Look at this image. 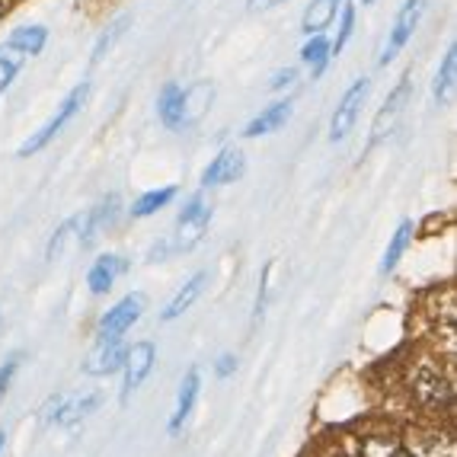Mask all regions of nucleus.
<instances>
[{"label": "nucleus", "mask_w": 457, "mask_h": 457, "mask_svg": "<svg viewBox=\"0 0 457 457\" xmlns=\"http://www.w3.org/2000/svg\"><path fill=\"white\" fill-rule=\"evenodd\" d=\"M125 269H129V262H125L119 253H106V256H99V260L90 266V272H87V288H90V295L93 297L109 295V291L115 288V282L125 275Z\"/></svg>", "instance_id": "nucleus-15"}, {"label": "nucleus", "mask_w": 457, "mask_h": 457, "mask_svg": "<svg viewBox=\"0 0 457 457\" xmlns=\"http://www.w3.org/2000/svg\"><path fill=\"white\" fill-rule=\"evenodd\" d=\"M339 7H343V0H311V7L301 16V32L317 36V32L329 29V23L339 16Z\"/></svg>", "instance_id": "nucleus-18"}, {"label": "nucleus", "mask_w": 457, "mask_h": 457, "mask_svg": "<svg viewBox=\"0 0 457 457\" xmlns=\"http://www.w3.org/2000/svg\"><path fill=\"white\" fill-rule=\"evenodd\" d=\"M410 93H412V84H410V74L400 77V84L390 90V96L384 99V106L378 109V115H374L371 122V135H368V145L365 151H374V147L381 145L384 137H390L396 131V125H400V119H403L406 106H410Z\"/></svg>", "instance_id": "nucleus-5"}, {"label": "nucleus", "mask_w": 457, "mask_h": 457, "mask_svg": "<svg viewBox=\"0 0 457 457\" xmlns=\"http://www.w3.org/2000/svg\"><path fill=\"white\" fill-rule=\"evenodd\" d=\"M176 186H163V189H151L145 192V195H137L135 198V205L129 208L131 218H151V214H157L161 208H167L170 202L176 198Z\"/></svg>", "instance_id": "nucleus-24"}, {"label": "nucleus", "mask_w": 457, "mask_h": 457, "mask_svg": "<svg viewBox=\"0 0 457 457\" xmlns=\"http://www.w3.org/2000/svg\"><path fill=\"white\" fill-rule=\"evenodd\" d=\"M23 368V352H10L7 361L0 365V403H4V396H7V390L13 387V378L16 371Z\"/></svg>", "instance_id": "nucleus-30"}, {"label": "nucleus", "mask_w": 457, "mask_h": 457, "mask_svg": "<svg viewBox=\"0 0 457 457\" xmlns=\"http://www.w3.org/2000/svg\"><path fill=\"white\" fill-rule=\"evenodd\" d=\"M87 99H90V84H77L74 90L68 93V96L62 99V106L54 109V115L48 119L46 125L38 131H32L29 137H26L23 145H20V151H16V157H32V154H38V151H46L48 145H52L54 137L62 135L64 129H68L71 122H74L77 115L84 112V106H87Z\"/></svg>", "instance_id": "nucleus-4"}, {"label": "nucleus", "mask_w": 457, "mask_h": 457, "mask_svg": "<svg viewBox=\"0 0 457 457\" xmlns=\"http://www.w3.org/2000/svg\"><path fill=\"white\" fill-rule=\"evenodd\" d=\"M246 173V157L237 147H224L205 170H202V179L198 183L212 189V186H228V183H237L240 176Z\"/></svg>", "instance_id": "nucleus-13"}, {"label": "nucleus", "mask_w": 457, "mask_h": 457, "mask_svg": "<svg viewBox=\"0 0 457 457\" xmlns=\"http://www.w3.org/2000/svg\"><path fill=\"white\" fill-rule=\"evenodd\" d=\"M272 269H275V262H269L266 266V272H262V278H260V295H256V307H253V320H262V313H266V304H269V288H272Z\"/></svg>", "instance_id": "nucleus-32"}, {"label": "nucleus", "mask_w": 457, "mask_h": 457, "mask_svg": "<svg viewBox=\"0 0 457 457\" xmlns=\"http://www.w3.org/2000/svg\"><path fill=\"white\" fill-rule=\"evenodd\" d=\"M74 230H77V218H71V221H64L62 228L54 230L52 240H48V250H46L48 260H58V256H62V253H64V244H68V237L74 234Z\"/></svg>", "instance_id": "nucleus-31"}, {"label": "nucleus", "mask_w": 457, "mask_h": 457, "mask_svg": "<svg viewBox=\"0 0 457 457\" xmlns=\"http://www.w3.org/2000/svg\"><path fill=\"white\" fill-rule=\"evenodd\" d=\"M368 93H371V80H368V77H359V80L343 93L333 119H329V141H333V145L336 141H345L349 131L355 129V122H359V115H361V106L368 103Z\"/></svg>", "instance_id": "nucleus-8"}, {"label": "nucleus", "mask_w": 457, "mask_h": 457, "mask_svg": "<svg viewBox=\"0 0 457 457\" xmlns=\"http://www.w3.org/2000/svg\"><path fill=\"white\" fill-rule=\"evenodd\" d=\"M154 365H157V345L154 343H135L125 352V365H122V403H129L131 394H135L141 384L151 378Z\"/></svg>", "instance_id": "nucleus-11"}, {"label": "nucleus", "mask_w": 457, "mask_h": 457, "mask_svg": "<svg viewBox=\"0 0 457 457\" xmlns=\"http://www.w3.org/2000/svg\"><path fill=\"white\" fill-rule=\"evenodd\" d=\"M454 77H457V46L451 42L448 52H445L442 64H438V74H435L432 80V96L438 106H445L451 96V90H454Z\"/></svg>", "instance_id": "nucleus-22"}, {"label": "nucleus", "mask_w": 457, "mask_h": 457, "mask_svg": "<svg viewBox=\"0 0 457 457\" xmlns=\"http://www.w3.org/2000/svg\"><path fill=\"white\" fill-rule=\"evenodd\" d=\"M129 26H131V13L115 16L112 23H109L106 29H103V36L96 38V46H93V58H90V62H93V64L103 62V58H106V54L115 48V42H119V38H122L125 32H129Z\"/></svg>", "instance_id": "nucleus-25"}, {"label": "nucleus", "mask_w": 457, "mask_h": 457, "mask_svg": "<svg viewBox=\"0 0 457 457\" xmlns=\"http://www.w3.org/2000/svg\"><path fill=\"white\" fill-rule=\"evenodd\" d=\"M343 23H339V36L329 42L333 46V54H339L345 46H349V38H352V32H355V4L352 0H343Z\"/></svg>", "instance_id": "nucleus-28"}, {"label": "nucleus", "mask_w": 457, "mask_h": 457, "mask_svg": "<svg viewBox=\"0 0 457 457\" xmlns=\"http://www.w3.org/2000/svg\"><path fill=\"white\" fill-rule=\"evenodd\" d=\"M147 311V295L145 291H131L119 304L109 307L96 323V339H122L131 327H135Z\"/></svg>", "instance_id": "nucleus-6"}, {"label": "nucleus", "mask_w": 457, "mask_h": 457, "mask_svg": "<svg viewBox=\"0 0 457 457\" xmlns=\"http://www.w3.org/2000/svg\"><path fill=\"white\" fill-rule=\"evenodd\" d=\"M205 288H208V272L202 269V272H195L189 278V282L183 285V288L176 291L173 297H170V304L161 311V323H173V320H179L186 311H192L195 307V301L202 295H205Z\"/></svg>", "instance_id": "nucleus-16"}, {"label": "nucleus", "mask_w": 457, "mask_h": 457, "mask_svg": "<svg viewBox=\"0 0 457 457\" xmlns=\"http://www.w3.org/2000/svg\"><path fill=\"white\" fill-rule=\"evenodd\" d=\"M410 457H457L454 428L445 426L442 420H416L400 428Z\"/></svg>", "instance_id": "nucleus-3"}, {"label": "nucleus", "mask_w": 457, "mask_h": 457, "mask_svg": "<svg viewBox=\"0 0 457 457\" xmlns=\"http://www.w3.org/2000/svg\"><path fill=\"white\" fill-rule=\"evenodd\" d=\"M352 457H410L400 428H365L345 438Z\"/></svg>", "instance_id": "nucleus-7"}, {"label": "nucleus", "mask_w": 457, "mask_h": 457, "mask_svg": "<svg viewBox=\"0 0 457 457\" xmlns=\"http://www.w3.org/2000/svg\"><path fill=\"white\" fill-rule=\"evenodd\" d=\"M48 42V29L46 26H20V29L10 32L7 46L10 52L23 54V58H36V54H42V48H46Z\"/></svg>", "instance_id": "nucleus-19"}, {"label": "nucleus", "mask_w": 457, "mask_h": 457, "mask_svg": "<svg viewBox=\"0 0 457 457\" xmlns=\"http://www.w3.org/2000/svg\"><path fill=\"white\" fill-rule=\"evenodd\" d=\"M20 68H23V54L10 52V48H0V93L10 90V84L16 80Z\"/></svg>", "instance_id": "nucleus-27"}, {"label": "nucleus", "mask_w": 457, "mask_h": 457, "mask_svg": "<svg viewBox=\"0 0 457 457\" xmlns=\"http://www.w3.org/2000/svg\"><path fill=\"white\" fill-rule=\"evenodd\" d=\"M212 214H214V205L205 198V192L189 195L186 208L179 212V218H176V230L170 234L167 244L157 246L161 256H170V253H186V250H192V246L202 244L205 234H208V228H212Z\"/></svg>", "instance_id": "nucleus-2"}, {"label": "nucleus", "mask_w": 457, "mask_h": 457, "mask_svg": "<svg viewBox=\"0 0 457 457\" xmlns=\"http://www.w3.org/2000/svg\"><path fill=\"white\" fill-rule=\"evenodd\" d=\"M317 457H352V454H349V445H345V438H339V442L327 445V448H323Z\"/></svg>", "instance_id": "nucleus-35"}, {"label": "nucleus", "mask_w": 457, "mask_h": 457, "mask_svg": "<svg viewBox=\"0 0 457 457\" xmlns=\"http://www.w3.org/2000/svg\"><path fill=\"white\" fill-rule=\"evenodd\" d=\"M403 387L410 394V403L422 412V420H442L445 412L454 410V378L451 368L445 371L435 359L410 361L403 374Z\"/></svg>", "instance_id": "nucleus-1"}, {"label": "nucleus", "mask_w": 457, "mask_h": 457, "mask_svg": "<svg viewBox=\"0 0 457 457\" xmlns=\"http://www.w3.org/2000/svg\"><path fill=\"white\" fill-rule=\"evenodd\" d=\"M237 371V355H221V359L214 361V374L218 378H230Z\"/></svg>", "instance_id": "nucleus-33"}, {"label": "nucleus", "mask_w": 457, "mask_h": 457, "mask_svg": "<svg viewBox=\"0 0 457 457\" xmlns=\"http://www.w3.org/2000/svg\"><path fill=\"white\" fill-rule=\"evenodd\" d=\"M71 394H52L42 403V410H38V420H42V426H62V416H64V406H68Z\"/></svg>", "instance_id": "nucleus-29"}, {"label": "nucleus", "mask_w": 457, "mask_h": 457, "mask_svg": "<svg viewBox=\"0 0 457 457\" xmlns=\"http://www.w3.org/2000/svg\"><path fill=\"white\" fill-rule=\"evenodd\" d=\"M198 394H202V371L198 368H189L179 384V394H176V406H173V416H170V435H179L186 428V422L192 420V412H195L198 403Z\"/></svg>", "instance_id": "nucleus-14"}, {"label": "nucleus", "mask_w": 457, "mask_h": 457, "mask_svg": "<svg viewBox=\"0 0 457 457\" xmlns=\"http://www.w3.org/2000/svg\"><path fill=\"white\" fill-rule=\"evenodd\" d=\"M291 112H295V106H291V99H278V103H272V106H266L260 115H256V119H253L250 125H246V129H244V137L272 135V131H278L285 122H288Z\"/></svg>", "instance_id": "nucleus-17"}, {"label": "nucleus", "mask_w": 457, "mask_h": 457, "mask_svg": "<svg viewBox=\"0 0 457 457\" xmlns=\"http://www.w3.org/2000/svg\"><path fill=\"white\" fill-rule=\"evenodd\" d=\"M4 448H7V432L0 428V454H4Z\"/></svg>", "instance_id": "nucleus-37"}, {"label": "nucleus", "mask_w": 457, "mask_h": 457, "mask_svg": "<svg viewBox=\"0 0 457 457\" xmlns=\"http://www.w3.org/2000/svg\"><path fill=\"white\" fill-rule=\"evenodd\" d=\"M368 4H374V0H365V7H368Z\"/></svg>", "instance_id": "nucleus-39"}, {"label": "nucleus", "mask_w": 457, "mask_h": 457, "mask_svg": "<svg viewBox=\"0 0 457 457\" xmlns=\"http://www.w3.org/2000/svg\"><path fill=\"white\" fill-rule=\"evenodd\" d=\"M99 403H103V394H87V396H74L71 394L68 406H64V416H62V426H77L80 420H87L90 412L99 410Z\"/></svg>", "instance_id": "nucleus-26"}, {"label": "nucleus", "mask_w": 457, "mask_h": 457, "mask_svg": "<svg viewBox=\"0 0 457 457\" xmlns=\"http://www.w3.org/2000/svg\"><path fill=\"white\" fill-rule=\"evenodd\" d=\"M329 58H333V46H329V38L323 36V32H317V36H307V46L301 48V62L311 68L313 77L323 74V68L329 64Z\"/></svg>", "instance_id": "nucleus-23"}, {"label": "nucleus", "mask_w": 457, "mask_h": 457, "mask_svg": "<svg viewBox=\"0 0 457 457\" xmlns=\"http://www.w3.org/2000/svg\"><path fill=\"white\" fill-rule=\"evenodd\" d=\"M426 7H428V0H406L403 7L396 10V20H394V26H390V36L381 48V64H390L396 54L403 52L406 42L412 38V32L420 29L422 16H426Z\"/></svg>", "instance_id": "nucleus-9"}, {"label": "nucleus", "mask_w": 457, "mask_h": 457, "mask_svg": "<svg viewBox=\"0 0 457 457\" xmlns=\"http://www.w3.org/2000/svg\"><path fill=\"white\" fill-rule=\"evenodd\" d=\"M7 10H10V0H0V16L7 13Z\"/></svg>", "instance_id": "nucleus-38"}, {"label": "nucleus", "mask_w": 457, "mask_h": 457, "mask_svg": "<svg viewBox=\"0 0 457 457\" xmlns=\"http://www.w3.org/2000/svg\"><path fill=\"white\" fill-rule=\"evenodd\" d=\"M295 77H297V71H295V68H288V71H278V74L272 77V84H269V90H285V87H291V84H295Z\"/></svg>", "instance_id": "nucleus-34"}, {"label": "nucleus", "mask_w": 457, "mask_h": 457, "mask_svg": "<svg viewBox=\"0 0 457 457\" xmlns=\"http://www.w3.org/2000/svg\"><path fill=\"white\" fill-rule=\"evenodd\" d=\"M125 352H129V345L122 339H96V345H93L90 355L84 359V374H90V378H109V374L122 371Z\"/></svg>", "instance_id": "nucleus-12"}, {"label": "nucleus", "mask_w": 457, "mask_h": 457, "mask_svg": "<svg viewBox=\"0 0 457 457\" xmlns=\"http://www.w3.org/2000/svg\"><path fill=\"white\" fill-rule=\"evenodd\" d=\"M282 0H250V10H272L278 7Z\"/></svg>", "instance_id": "nucleus-36"}, {"label": "nucleus", "mask_w": 457, "mask_h": 457, "mask_svg": "<svg viewBox=\"0 0 457 457\" xmlns=\"http://www.w3.org/2000/svg\"><path fill=\"white\" fill-rule=\"evenodd\" d=\"M157 115L167 129H183L186 125V109H183V87L179 84H167L157 96Z\"/></svg>", "instance_id": "nucleus-20"}, {"label": "nucleus", "mask_w": 457, "mask_h": 457, "mask_svg": "<svg viewBox=\"0 0 457 457\" xmlns=\"http://www.w3.org/2000/svg\"><path fill=\"white\" fill-rule=\"evenodd\" d=\"M119 212H122V198L106 195L103 202H96V205H93L84 218H77V230H80V234H77V240H80V246H84V250H90V246L96 244L99 237L106 234L109 228H115V221H119Z\"/></svg>", "instance_id": "nucleus-10"}, {"label": "nucleus", "mask_w": 457, "mask_h": 457, "mask_svg": "<svg viewBox=\"0 0 457 457\" xmlns=\"http://www.w3.org/2000/svg\"><path fill=\"white\" fill-rule=\"evenodd\" d=\"M412 221H400L396 224V230L390 234V244L387 250H384V260H381V275H390L396 266H400V260L406 256V250H410L412 244Z\"/></svg>", "instance_id": "nucleus-21"}]
</instances>
